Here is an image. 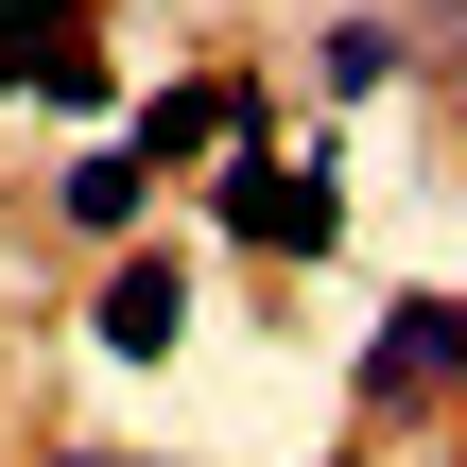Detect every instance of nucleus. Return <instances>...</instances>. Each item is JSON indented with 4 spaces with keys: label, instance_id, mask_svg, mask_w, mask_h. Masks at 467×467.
Masks as SVG:
<instances>
[{
    "label": "nucleus",
    "instance_id": "nucleus-4",
    "mask_svg": "<svg viewBox=\"0 0 467 467\" xmlns=\"http://www.w3.org/2000/svg\"><path fill=\"white\" fill-rule=\"evenodd\" d=\"M416 381H467V295H451V312H433V295H416V312H381L364 399H416Z\"/></svg>",
    "mask_w": 467,
    "mask_h": 467
},
{
    "label": "nucleus",
    "instance_id": "nucleus-5",
    "mask_svg": "<svg viewBox=\"0 0 467 467\" xmlns=\"http://www.w3.org/2000/svg\"><path fill=\"white\" fill-rule=\"evenodd\" d=\"M52 208H69V225H104V243H121V225H139V208H156V173H139V156H121V139H87V156H69V173H52Z\"/></svg>",
    "mask_w": 467,
    "mask_h": 467
},
{
    "label": "nucleus",
    "instance_id": "nucleus-7",
    "mask_svg": "<svg viewBox=\"0 0 467 467\" xmlns=\"http://www.w3.org/2000/svg\"><path fill=\"white\" fill-rule=\"evenodd\" d=\"M329 87H399V35L381 17H329Z\"/></svg>",
    "mask_w": 467,
    "mask_h": 467
},
{
    "label": "nucleus",
    "instance_id": "nucleus-2",
    "mask_svg": "<svg viewBox=\"0 0 467 467\" xmlns=\"http://www.w3.org/2000/svg\"><path fill=\"white\" fill-rule=\"evenodd\" d=\"M87 329H104L121 364H173V347H191V260H156V243H139V260L87 295Z\"/></svg>",
    "mask_w": 467,
    "mask_h": 467
},
{
    "label": "nucleus",
    "instance_id": "nucleus-8",
    "mask_svg": "<svg viewBox=\"0 0 467 467\" xmlns=\"http://www.w3.org/2000/svg\"><path fill=\"white\" fill-rule=\"evenodd\" d=\"M69 35V0H0V87H35V52Z\"/></svg>",
    "mask_w": 467,
    "mask_h": 467
},
{
    "label": "nucleus",
    "instance_id": "nucleus-3",
    "mask_svg": "<svg viewBox=\"0 0 467 467\" xmlns=\"http://www.w3.org/2000/svg\"><path fill=\"white\" fill-rule=\"evenodd\" d=\"M208 139H260V87H156V104L121 121L139 173H173V156H208Z\"/></svg>",
    "mask_w": 467,
    "mask_h": 467
},
{
    "label": "nucleus",
    "instance_id": "nucleus-6",
    "mask_svg": "<svg viewBox=\"0 0 467 467\" xmlns=\"http://www.w3.org/2000/svg\"><path fill=\"white\" fill-rule=\"evenodd\" d=\"M104 87H121V69H104V35H87V17H69V35H52V52H35V104H104Z\"/></svg>",
    "mask_w": 467,
    "mask_h": 467
},
{
    "label": "nucleus",
    "instance_id": "nucleus-1",
    "mask_svg": "<svg viewBox=\"0 0 467 467\" xmlns=\"http://www.w3.org/2000/svg\"><path fill=\"white\" fill-rule=\"evenodd\" d=\"M225 225H243L260 260H329V243H347V191H329L312 156H277V139H225Z\"/></svg>",
    "mask_w": 467,
    "mask_h": 467
},
{
    "label": "nucleus",
    "instance_id": "nucleus-9",
    "mask_svg": "<svg viewBox=\"0 0 467 467\" xmlns=\"http://www.w3.org/2000/svg\"><path fill=\"white\" fill-rule=\"evenodd\" d=\"M52 467H104V451H52Z\"/></svg>",
    "mask_w": 467,
    "mask_h": 467
}]
</instances>
